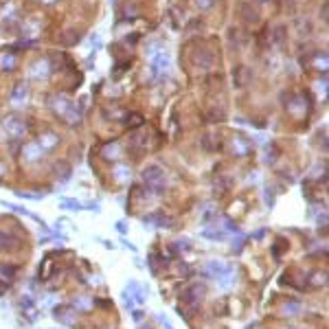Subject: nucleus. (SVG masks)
Masks as SVG:
<instances>
[{
  "mask_svg": "<svg viewBox=\"0 0 329 329\" xmlns=\"http://www.w3.org/2000/svg\"><path fill=\"white\" fill-rule=\"evenodd\" d=\"M121 299H123V303H125V307H128V310L132 312V310H134V299H132V296L128 294V292H125V290H123V294H121Z\"/></svg>",
  "mask_w": 329,
  "mask_h": 329,
  "instance_id": "nucleus-37",
  "label": "nucleus"
},
{
  "mask_svg": "<svg viewBox=\"0 0 329 329\" xmlns=\"http://www.w3.org/2000/svg\"><path fill=\"white\" fill-rule=\"evenodd\" d=\"M37 145L42 147V152H51L55 147L59 145V136L55 134V132H42L40 136H37Z\"/></svg>",
  "mask_w": 329,
  "mask_h": 329,
  "instance_id": "nucleus-12",
  "label": "nucleus"
},
{
  "mask_svg": "<svg viewBox=\"0 0 329 329\" xmlns=\"http://www.w3.org/2000/svg\"><path fill=\"white\" fill-rule=\"evenodd\" d=\"M202 145H204V150H208V152L219 150V139L215 136V132H206V134L202 136Z\"/></svg>",
  "mask_w": 329,
  "mask_h": 329,
  "instance_id": "nucleus-24",
  "label": "nucleus"
},
{
  "mask_svg": "<svg viewBox=\"0 0 329 329\" xmlns=\"http://www.w3.org/2000/svg\"><path fill=\"white\" fill-rule=\"evenodd\" d=\"M15 195L18 197H26V200H35V202H40L44 193H29V191H15Z\"/></svg>",
  "mask_w": 329,
  "mask_h": 329,
  "instance_id": "nucleus-36",
  "label": "nucleus"
},
{
  "mask_svg": "<svg viewBox=\"0 0 329 329\" xmlns=\"http://www.w3.org/2000/svg\"><path fill=\"white\" fill-rule=\"evenodd\" d=\"M20 307H22V312L26 314V318L33 323L35 321V316H37V310H35V301L31 299V296H20Z\"/></svg>",
  "mask_w": 329,
  "mask_h": 329,
  "instance_id": "nucleus-18",
  "label": "nucleus"
},
{
  "mask_svg": "<svg viewBox=\"0 0 329 329\" xmlns=\"http://www.w3.org/2000/svg\"><path fill=\"white\" fill-rule=\"evenodd\" d=\"M114 175H117V180L125 182V180L130 178V167H128V164H117V169H114Z\"/></svg>",
  "mask_w": 329,
  "mask_h": 329,
  "instance_id": "nucleus-32",
  "label": "nucleus"
},
{
  "mask_svg": "<svg viewBox=\"0 0 329 329\" xmlns=\"http://www.w3.org/2000/svg\"><path fill=\"white\" fill-rule=\"evenodd\" d=\"M215 51H211V48L206 46H197L193 51V64L197 68H211L213 64H215Z\"/></svg>",
  "mask_w": 329,
  "mask_h": 329,
  "instance_id": "nucleus-6",
  "label": "nucleus"
},
{
  "mask_svg": "<svg viewBox=\"0 0 329 329\" xmlns=\"http://www.w3.org/2000/svg\"><path fill=\"white\" fill-rule=\"evenodd\" d=\"M53 316H55V321L62 323V325H73L75 310L70 305H55L53 307Z\"/></svg>",
  "mask_w": 329,
  "mask_h": 329,
  "instance_id": "nucleus-10",
  "label": "nucleus"
},
{
  "mask_svg": "<svg viewBox=\"0 0 329 329\" xmlns=\"http://www.w3.org/2000/svg\"><path fill=\"white\" fill-rule=\"evenodd\" d=\"M204 272H206L211 279H215L217 283H222V285H228L230 279H233V266H230V263L219 261V259L206 261V263H204Z\"/></svg>",
  "mask_w": 329,
  "mask_h": 329,
  "instance_id": "nucleus-3",
  "label": "nucleus"
},
{
  "mask_svg": "<svg viewBox=\"0 0 329 329\" xmlns=\"http://www.w3.org/2000/svg\"><path fill=\"white\" fill-rule=\"evenodd\" d=\"M230 150H233L235 156H248V154L252 152V145L248 139H244L241 134H237L233 139V143H230Z\"/></svg>",
  "mask_w": 329,
  "mask_h": 329,
  "instance_id": "nucleus-13",
  "label": "nucleus"
},
{
  "mask_svg": "<svg viewBox=\"0 0 329 329\" xmlns=\"http://www.w3.org/2000/svg\"><path fill=\"white\" fill-rule=\"evenodd\" d=\"M246 241H248V235H244V233H241V230H239V233L235 235V241H233V250H235V255H239L241 248H244V244H246Z\"/></svg>",
  "mask_w": 329,
  "mask_h": 329,
  "instance_id": "nucleus-29",
  "label": "nucleus"
},
{
  "mask_svg": "<svg viewBox=\"0 0 329 329\" xmlns=\"http://www.w3.org/2000/svg\"><path fill=\"white\" fill-rule=\"evenodd\" d=\"M263 235H266V228H259L257 233H252V237H255V239H261Z\"/></svg>",
  "mask_w": 329,
  "mask_h": 329,
  "instance_id": "nucleus-45",
  "label": "nucleus"
},
{
  "mask_svg": "<svg viewBox=\"0 0 329 329\" xmlns=\"http://www.w3.org/2000/svg\"><path fill=\"white\" fill-rule=\"evenodd\" d=\"M15 277V268L11 266H0V281L2 283H11Z\"/></svg>",
  "mask_w": 329,
  "mask_h": 329,
  "instance_id": "nucleus-27",
  "label": "nucleus"
},
{
  "mask_svg": "<svg viewBox=\"0 0 329 329\" xmlns=\"http://www.w3.org/2000/svg\"><path fill=\"white\" fill-rule=\"evenodd\" d=\"M156 318H158V323H161V325H163L164 329H173V325H171V323H169V321H167V318H164L163 314H158Z\"/></svg>",
  "mask_w": 329,
  "mask_h": 329,
  "instance_id": "nucleus-41",
  "label": "nucleus"
},
{
  "mask_svg": "<svg viewBox=\"0 0 329 329\" xmlns=\"http://www.w3.org/2000/svg\"><path fill=\"white\" fill-rule=\"evenodd\" d=\"M48 106L53 108V112L57 114L62 121H66L68 125H79L81 123V112L70 99H66L62 95H53L48 99Z\"/></svg>",
  "mask_w": 329,
  "mask_h": 329,
  "instance_id": "nucleus-1",
  "label": "nucleus"
},
{
  "mask_svg": "<svg viewBox=\"0 0 329 329\" xmlns=\"http://www.w3.org/2000/svg\"><path fill=\"white\" fill-rule=\"evenodd\" d=\"M26 92H29V86L26 84H22V81H18V86H15V90H13V101H24L26 99Z\"/></svg>",
  "mask_w": 329,
  "mask_h": 329,
  "instance_id": "nucleus-31",
  "label": "nucleus"
},
{
  "mask_svg": "<svg viewBox=\"0 0 329 329\" xmlns=\"http://www.w3.org/2000/svg\"><path fill=\"white\" fill-rule=\"evenodd\" d=\"M70 307H73L75 312H92V299H86V296H75L73 303H70Z\"/></svg>",
  "mask_w": 329,
  "mask_h": 329,
  "instance_id": "nucleus-20",
  "label": "nucleus"
},
{
  "mask_svg": "<svg viewBox=\"0 0 329 329\" xmlns=\"http://www.w3.org/2000/svg\"><path fill=\"white\" fill-rule=\"evenodd\" d=\"M206 296V285L204 283H191L180 292V303L184 307H191V310H197L200 303Z\"/></svg>",
  "mask_w": 329,
  "mask_h": 329,
  "instance_id": "nucleus-4",
  "label": "nucleus"
},
{
  "mask_svg": "<svg viewBox=\"0 0 329 329\" xmlns=\"http://www.w3.org/2000/svg\"><path fill=\"white\" fill-rule=\"evenodd\" d=\"M141 329H152L150 325H141Z\"/></svg>",
  "mask_w": 329,
  "mask_h": 329,
  "instance_id": "nucleus-48",
  "label": "nucleus"
},
{
  "mask_svg": "<svg viewBox=\"0 0 329 329\" xmlns=\"http://www.w3.org/2000/svg\"><path fill=\"white\" fill-rule=\"evenodd\" d=\"M202 237L204 239H211V241H226V230L222 228H204L202 230Z\"/></svg>",
  "mask_w": 329,
  "mask_h": 329,
  "instance_id": "nucleus-21",
  "label": "nucleus"
},
{
  "mask_svg": "<svg viewBox=\"0 0 329 329\" xmlns=\"http://www.w3.org/2000/svg\"><path fill=\"white\" fill-rule=\"evenodd\" d=\"M283 312H285V314H301V307L296 303H288L283 307Z\"/></svg>",
  "mask_w": 329,
  "mask_h": 329,
  "instance_id": "nucleus-38",
  "label": "nucleus"
},
{
  "mask_svg": "<svg viewBox=\"0 0 329 329\" xmlns=\"http://www.w3.org/2000/svg\"><path fill=\"white\" fill-rule=\"evenodd\" d=\"M145 143H147L145 132H136V134L132 136V147H145Z\"/></svg>",
  "mask_w": 329,
  "mask_h": 329,
  "instance_id": "nucleus-33",
  "label": "nucleus"
},
{
  "mask_svg": "<svg viewBox=\"0 0 329 329\" xmlns=\"http://www.w3.org/2000/svg\"><path fill=\"white\" fill-rule=\"evenodd\" d=\"M2 128H4V134L9 136V139H22V136L26 134V123L22 121V117L18 114H11L2 121Z\"/></svg>",
  "mask_w": 329,
  "mask_h": 329,
  "instance_id": "nucleus-5",
  "label": "nucleus"
},
{
  "mask_svg": "<svg viewBox=\"0 0 329 329\" xmlns=\"http://www.w3.org/2000/svg\"><path fill=\"white\" fill-rule=\"evenodd\" d=\"M307 285L310 288H321V285H327V272L325 270H314L310 274V279H307Z\"/></svg>",
  "mask_w": 329,
  "mask_h": 329,
  "instance_id": "nucleus-22",
  "label": "nucleus"
},
{
  "mask_svg": "<svg viewBox=\"0 0 329 329\" xmlns=\"http://www.w3.org/2000/svg\"><path fill=\"white\" fill-rule=\"evenodd\" d=\"M266 204H268V208L274 206V191L272 189H266Z\"/></svg>",
  "mask_w": 329,
  "mask_h": 329,
  "instance_id": "nucleus-39",
  "label": "nucleus"
},
{
  "mask_svg": "<svg viewBox=\"0 0 329 329\" xmlns=\"http://www.w3.org/2000/svg\"><path fill=\"white\" fill-rule=\"evenodd\" d=\"M117 230H119V233H128V224H125V222H117Z\"/></svg>",
  "mask_w": 329,
  "mask_h": 329,
  "instance_id": "nucleus-44",
  "label": "nucleus"
},
{
  "mask_svg": "<svg viewBox=\"0 0 329 329\" xmlns=\"http://www.w3.org/2000/svg\"><path fill=\"white\" fill-rule=\"evenodd\" d=\"M59 204H62V208H66V211H81V208H84V204H79L75 197H64Z\"/></svg>",
  "mask_w": 329,
  "mask_h": 329,
  "instance_id": "nucleus-28",
  "label": "nucleus"
},
{
  "mask_svg": "<svg viewBox=\"0 0 329 329\" xmlns=\"http://www.w3.org/2000/svg\"><path fill=\"white\" fill-rule=\"evenodd\" d=\"M169 68V55L164 51H156L152 55V75L161 77Z\"/></svg>",
  "mask_w": 329,
  "mask_h": 329,
  "instance_id": "nucleus-9",
  "label": "nucleus"
},
{
  "mask_svg": "<svg viewBox=\"0 0 329 329\" xmlns=\"http://www.w3.org/2000/svg\"><path fill=\"white\" fill-rule=\"evenodd\" d=\"M259 2H270V0H259Z\"/></svg>",
  "mask_w": 329,
  "mask_h": 329,
  "instance_id": "nucleus-49",
  "label": "nucleus"
},
{
  "mask_svg": "<svg viewBox=\"0 0 329 329\" xmlns=\"http://www.w3.org/2000/svg\"><path fill=\"white\" fill-rule=\"evenodd\" d=\"M101 156L106 158V161H110V163H117L119 158L123 156V147H121L119 143H108V145L101 150Z\"/></svg>",
  "mask_w": 329,
  "mask_h": 329,
  "instance_id": "nucleus-16",
  "label": "nucleus"
},
{
  "mask_svg": "<svg viewBox=\"0 0 329 329\" xmlns=\"http://www.w3.org/2000/svg\"><path fill=\"white\" fill-rule=\"evenodd\" d=\"M143 224L147 226H156V228H173V219L164 213H154V215H145L143 217Z\"/></svg>",
  "mask_w": 329,
  "mask_h": 329,
  "instance_id": "nucleus-8",
  "label": "nucleus"
},
{
  "mask_svg": "<svg viewBox=\"0 0 329 329\" xmlns=\"http://www.w3.org/2000/svg\"><path fill=\"white\" fill-rule=\"evenodd\" d=\"M51 70H53V66L48 59H35V62L29 66V77H33V79H48V77H51Z\"/></svg>",
  "mask_w": 329,
  "mask_h": 329,
  "instance_id": "nucleus-7",
  "label": "nucleus"
},
{
  "mask_svg": "<svg viewBox=\"0 0 329 329\" xmlns=\"http://www.w3.org/2000/svg\"><path fill=\"white\" fill-rule=\"evenodd\" d=\"M125 292H128L132 299H134L136 305H143V303H145V301H147V294H150V292H147V288H143L139 281H130Z\"/></svg>",
  "mask_w": 329,
  "mask_h": 329,
  "instance_id": "nucleus-11",
  "label": "nucleus"
},
{
  "mask_svg": "<svg viewBox=\"0 0 329 329\" xmlns=\"http://www.w3.org/2000/svg\"><path fill=\"white\" fill-rule=\"evenodd\" d=\"M81 35H84V31H81V29L68 26V29H64L62 33H59V42L66 44V46H75V44H79Z\"/></svg>",
  "mask_w": 329,
  "mask_h": 329,
  "instance_id": "nucleus-14",
  "label": "nucleus"
},
{
  "mask_svg": "<svg viewBox=\"0 0 329 329\" xmlns=\"http://www.w3.org/2000/svg\"><path fill=\"white\" fill-rule=\"evenodd\" d=\"M285 35H288V29H285V24H274V26H272V42H274V44L285 42Z\"/></svg>",
  "mask_w": 329,
  "mask_h": 329,
  "instance_id": "nucleus-25",
  "label": "nucleus"
},
{
  "mask_svg": "<svg viewBox=\"0 0 329 329\" xmlns=\"http://www.w3.org/2000/svg\"><path fill=\"white\" fill-rule=\"evenodd\" d=\"M121 241H123V246H128L132 252H136V246H134V244H128V239H121Z\"/></svg>",
  "mask_w": 329,
  "mask_h": 329,
  "instance_id": "nucleus-46",
  "label": "nucleus"
},
{
  "mask_svg": "<svg viewBox=\"0 0 329 329\" xmlns=\"http://www.w3.org/2000/svg\"><path fill=\"white\" fill-rule=\"evenodd\" d=\"M226 228L228 230H233V233H239V226L235 222H230V219H226Z\"/></svg>",
  "mask_w": 329,
  "mask_h": 329,
  "instance_id": "nucleus-43",
  "label": "nucleus"
},
{
  "mask_svg": "<svg viewBox=\"0 0 329 329\" xmlns=\"http://www.w3.org/2000/svg\"><path fill=\"white\" fill-rule=\"evenodd\" d=\"M143 316H145V314H143V312H139V310H132V318H134L136 323H141V321H143Z\"/></svg>",
  "mask_w": 329,
  "mask_h": 329,
  "instance_id": "nucleus-42",
  "label": "nucleus"
},
{
  "mask_svg": "<svg viewBox=\"0 0 329 329\" xmlns=\"http://www.w3.org/2000/svg\"><path fill=\"white\" fill-rule=\"evenodd\" d=\"M2 206H7V208H11V211H15V213H20V215H26V217H31L33 222H40V224H44L40 215H35V213H31L29 208H24V206H18V204H9V202H4V200H2Z\"/></svg>",
  "mask_w": 329,
  "mask_h": 329,
  "instance_id": "nucleus-23",
  "label": "nucleus"
},
{
  "mask_svg": "<svg viewBox=\"0 0 329 329\" xmlns=\"http://www.w3.org/2000/svg\"><path fill=\"white\" fill-rule=\"evenodd\" d=\"M42 147L37 145V143H31V145H26L24 150H22V158H24L26 163H35V161H40L42 158Z\"/></svg>",
  "mask_w": 329,
  "mask_h": 329,
  "instance_id": "nucleus-17",
  "label": "nucleus"
},
{
  "mask_svg": "<svg viewBox=\"0 0 329 329\" xmlns=\"http://www.w3.org/2000/svg\"><path fill=\"white\" fill-rule=\"evenodd\" d=\"M141 178L152 193H163V191L167 189V184H164V171H163V167H158V164L145 167L141 173Z\"/></svg>",
  "mask_w": 329,
  "mask_h": 329,
  "instance_id": "nucleus-2",
  "label": "nucleus"
},
{
  "mask_svg": "<svg viewBox=\"0 0 329 329\" xmlns=\"http://www.w3.org/2000/svg\"><path fill=\"white\" fill-rule=\"evenodd\" d=\"M125 125H128V130L141 128V125H143V117H141V114H128V117H125Z\"/></svg>",
  "mask_w": 329,
  "mask_h": 329,
  "instance_id": "nucleus-30",
  "label": "nucleus"
},
{
  "mask_svg": "<svg viewBox=\"0 0 329 329\" xmlns=\"http://www.w3.org/2000/svg\"><path fill=\"white\" fill-rule=\"evenodd\" d=\"M239 15H241V20L248 22V24H257V22L261 20V13L255 7H252V4H248V2H241L239 4Z\"/></svg>",
  "mask_w": 329,
  "mask_h": 329,
  "instance_id": "nucleus-15",
  "label": "nucleus"
},
{
  "mask_svg": "<svg viewBox=\"0 0 329 329\" xmlns=\"http://www.w3.org/2000/svg\"><path fill=\"white\" fill-rule=\"evenodd\" d=\"M193 2H195V7H197V9H202V11H211L213 7H215L217 0H193Z\"/></svg>",
  "mask_w": 329,
  "mask_h": 329,
  "instance_id": "nucleus-35",
  "label": "nucleus"
},
{
  "mask_svg": "<svg viewBox=\"0 0 329 329\" xmlns=\"http://www.w3.org/2000/svg\"><path fill=\"white\" fill-rule=\"evenodd\" d=\"M44 2H46V4H53V2H55V0H44Z\"/></svg>",
  "mask_w": 329,
  "mask_h": 329,
  "instance_id": "nucleus-47",
  "label": "nucleus"
},
{
  "mask_svg": "<svg viewBox=\"0 0 329 329\" xmlns=\"http://www.w3.org/2000/svg\"><path fill=\"white\" fill-rule=\"evenodd\" d=\"M51 266H53V261H51V259H46V261H44V272H42V279H48V277H51Z\"/></svg>",
  "mask_w": 329,
  "mask_h": 329,
  "instance_id": "nucleus-40",
  "label": "nucleus"
},
{
  "mask_svg": "<svg viewBox=\"0 0 329 329\" xmlns=\"http://www.w3.org/2000/svg\"><path fill=\"white\" fill-rule=\"evenodd\" d=\"M123 18H128V20L139 18V7H136V4H125V9H123Z\"/></svg>",
  "mask_w": 329,
  "mask_h": 329,
  "instance_id": "nucleus-34",
  "label": "nucleus"
},
{
  "mask_svg": "<svg viewBox=\"0 0 329 329\" xmlns=\"http://www.w3.org/2000/svg\"><path fill=\"white\" fill-rule=\"evenodd\" d=\"M15 66H18V59H15L13 55H2V57H0V68L7 70V73L9 70H13Z\"/></svg>",
  "mask_w": 329,
  "mask_h": 329,
  "instance_id": "nucleus-26",
  "label": "nucleus"
},
{
  "mask_svg": "<svg viewBox=\"0 0 329 329\" xmlns=\"http://www.w3.org/2000/svg\"><path fill=\"white\" fill-rule=\"evenodd\" d=\"M250 68H246V66H237L235 68V73H233V77H235V86L237 88H244V86H248L250 84Z\"/></svg>",
  "mask_w": 329,
  "mask_h": 329,
  "instance_id": "nucleus-19",
  "label": "nucleus"
}]
</instances>
